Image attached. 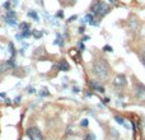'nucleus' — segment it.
Returning a JSON list of instances; mask_svg holds the SVG:
<instances>
[{
	"label": "nucleus",
	"instance_id": "18",
	"mask_svg": "<svg viewBox=\"0 0 145 140\" xmlns=\"http://www.w3.org/2000/svg\"><path fill=\"white\" fill-rule=\"evenodd\" d=\"M84 140H96V135L92 134V133H88L84 138Z\"/></svg>",
	"mask_w": 145,
	"mask_h": 140
},
{
	"label": "nucleus",
	"instance_id": "28",
	"mask_svg": "<svg viewBox=\"0 0 145 140\" xmlns=\"http://www.w3.org/2000/svg\"><path fill=\"white\" fill-rule=\"evenodd\" d=\"M57 17H60V18H62V17H64V13H62V10H60V12L57 13Z\"/></svg>",
	"mask_w": 145,
	"mask_h": 140
},
{
	"label": "nucleus",
	"instance_id": "9",
	"mask_svg": "<svg viewBox=\"0 0 145 140\" xmlns=\"http://www.w3.org/2000/svg\"><path fill=\"white\" fill-rule=\"evenodd\" d=\"M8 47H9V51H10V55H12V57H14L15 56V47L13 45V42H9Z\"/></svg>",
	"mask_w": 145,
	"mask_h": 140
},
{
	"label": "nucleus",
	"instance_id": "11",
	"mask_svg": "<svg viewBox=\"0 0 145 140\" xmlns=\"http://www.w3.org/2000/svg\"><path fill=\"white\" fill-rule=\"evenodd\" d=\"M5 64L8 65V68H14V66H15V61H14V57H10V59H9V60H8Z\"/></svg>",
	"mask_w": 145,
	"mask_h": 140
},
{
	"label": "nucleus",
	"instance_id": "5",
	"mask_svg": "<svg viewBox=\"0 0 145 140\" xmlns=\"http://www.w3.org/2000/svg\"><path fill=\"white\" fill-rule=\"evenodd\" d=\"M135 94L139 99H144L145 98V85L136 83L135 84Z\"/></svg>",
	"mask_w": 145,
	"mask_h": 140
},
{
	"label": "nucleus",
	"instance_id": "27",
	"mask_svg": "<svg viewBox=\"0 0 145 140\" xmlns=\"http://www.w3.org/2000/svg\"><path fill=\"white\" fill-rule=\"evenodd\" d=\"M27 91H28V92H29L31 94H32V93H35V89H33L32 87H28V88H27Z\"/></svg>",
	"mask_w": 145,
	"mask_h": 140
},
{
	"label": "nucleus",
	"instance_id": "15",
	"mask_svg": "<svg viewBox=\"0 0 145 140\" xmlns=\"http://www.w3.org/2000/svg\"><path fill=\"white\" fill-rule=\"evenodd\" d=\"M28 17L33 18L35 20H38V15H37V13H36V12H33V10H29V12H28Z\"/></svg>",
	"mask_w": 145,
	"mask_h": 140
},
{
	"label": "nucleus",
	"instance_id": "8",
	"mask_svg": "<svg viewBox=\"0 0 145 140\" xmlns=\"http://www.w3.org/2000/svg\"><path fill=\"white\" fill-rule=\"evenodd\" d=\"M111 136H112V139H113V140H117V139L120 138V133L116 130V129H113V127H112V129H111Z\"/></svg>",
	"mask_w": 145,
	"mask_h": 140
},
{
	"label": "nucleus",
	"instance_id": "19",
	"mask_svg": "<svg viewBox=\"0 0 145 140\" xmlns=\"http://www.w3.org/2000/svg\"><path fill=\"white\" fill-rule=\"evenodd\" d=\"M84 20H87V22L91 23L92 20H93V14H92V13H91V14H87V15H85V18H84Z\"/></svg>",
	"mask_w": 145,
	"mask_h": 140
},
{
	"label": "nucleus",
	"instance_id": "1",
	"mask_svg": "<svg viewBox=\"0 0 145 140\" xmlns=\"http://www.w3.org/2000/svg\"><path fill=\"white\" fill-rule=\"evenodd\" d=\"M108 71H109V66L106 60H98L96 61V64L92 68V73L96 78H98L99 80H104L108 77Z\"/></svg>",
	"mask_w": 145,
	"mask_h": 140
},
{
	"label": "nucleus",
	"instance_id": "30",
	"mask_svg": "<svg viewBox=\"0 0 145 140\" xmlns=\"http://www.w3.org/2000/svg\"><path fill=\"white\" fill-rule=\"evenodd\" d=\"M0 97H3V98H4V97H5V92H1V93H0Z\"/></svg>",
	"mask_w": 145,
	"mask_h": 140
},
{
	"label": "nucleus",
	"instance_id": "26",
	"mask_svg": "<svg viewBox=\"0 0 145 140\" xmlns=\"http://www.w3.org/2000/svg\"><path fill=\"white\" fill-rule=\"evenodd\" d=\"M91 24H92V26H98L99 23L97 22V20H96V19H93V20H92V22H91Z\"/></svg>",
	"mask_w": 145,
	"mask_h": 140
},
{
	"label": "nucleus",
	"instance_id": "20",
	"mask_svg": "<svg viewBox=\"0 0 145 140\" xmlns=\"http://www.w3.org/2000/svg\"><path fill=\"white\" fill-rule=\"evenodd\" d=\"M88 124H89V121L87 120V118H83L82 122H80V126H82V127H87V126H88Z\"/></svg>",
	"mask_w": 145,
	"mask_h": 140
},
{
	"label": "nucleus",
	"instance_id": "22",
	"mask_svg": "<svg viewBox=\"0 0 145 140\" xmlns=\"http://www.w3.org/2000/svg\"><path fill=\"white\" fill-rule=\"evenodd\" d=\"M48 94H50V93H48V91H47V89H43V91L41 92V95H42V97H45V95H48Z\"/></svg>",
	"mask_w": 145,
	"mask_h": 140
},
{
	"label": "nucleus",
	"instance_id": "17",
	"mask_svg": "<svg viewBox=\"0 0 145 140\" xmlns=\"http://www.w3.org/2000/svg\"><path fill=\"white\" fill-rule=\"evenodd\" d=\"M4 18H15V13H14V10H8V13L5 14Z\"/></svg>",
	"mask_w": 145,
	"mask_h": 140
},
{
	"label": "nucleus",
	"instance_id": "29",
	"mask_svg": "<svg viewBox=\"0 0 145 140\" xmlns=\"http://www.w3.org/2000/svg\"><path fill=\"white\" fill-rule=\"evenodd\" d=\"M14 102H15V103H19V102H20V97H17V98L14 99Z\"/></svg>",
	"mask_w": 145,
	"mask_h": 140
},
{
	"label": "nucleus",
	"instance_id": "16",
	"mask_svg": "<svg viewBox=\"0 0 145 140\" xmlns=\"http://www.w3.org/2000/svg\"><path fill=\"white\" fill-rule=\"evenodd\" d=\"M32 36L35 37V38H41L42 37V32L41 31H33L32 32Z\"/></svg>",
	"mask_w": 145,
	"mask_h": 140
},
{
	"label": "nucleus",
	"instance_id": "24",
	"mask_svg": "<svg viewBox=\"0 0 145 140\" xmlns=\"http://www.w3.org/2000/svg\"><path fill=\"white\" fill-rule=\"evenodd\" d=\"M76 19V15H71L69 19H68V23H70V22H73V20H75Z\"/></svg>",
	"mask_w": 145,
	"mask_h": 140
},
{
	"label": "nucleus",
	"instance_id": "2",
	"mask_svg": "<svg viewBox=\"0 0 145 140\" xmlns=\"http://www.w3.org/2000/svg\"><path fill=\"white\" fill-rule=\"evenodd\" d=\"M26 134L29 138V140H43V135H42L41 130L36 126H32V127L27 129Z\"/></svg>",
	"mask_w": 145,
	"mask_h": 140
},
{
	"label": "nucleus",
	"instance_id": "32",
	"mask_svg": "<svg viewBox=\"0 0 145 140\" xmlns=\"http://www.w3.org/2000/svg\"><path fill=\"white\" fill-rule=\"evenodd\" d=\"M79 31H80V33H83V31H84V27H80V28H79Z\"/></svg>",
	"mask_w": 145,
	"mask_h": 140
},
{
	"label": "nucleus",
	"instance_id": "12",
	"mask_svg": "<svg viewBox=\"0 0 145 140\" xmlns=\"http://www.w3.org/2000/svg\"><path fill=\"white\" fill-rule=\"evenodd\" d=\"M22 37L23 38H28L29 36H32V32H31V29H27V31H22Z\"/></svg>",
	"mask_w": 145,
	"mask_h": 140
},
{
	"label": "nucleus",
	"instance_id": "4",
	"mask_svg": "<svg viewBox=\"0 0 145 140\" xmlns=\"http://www.w3.org/2000/svg\"><path fill=\"white\" fill-rule=\"evenodd\" d=\"M109 12V6L106 4V3H101V5H99V8H98V10H97V13L94 14L96 17H98V18H103L107 13Z\"/></svg>",
	"mask_w": 145,
	"mask_h": 140
},
{
	"label": "nucleus",
	"instance_id": "6",
	"mask_svg": "<svg viewBox=\"0 0 145 140\" xmlns=\"http://www.w3.org/2000/svg\"><path fill=\"white\" fill-rule=\"evenodd\" d=\"M57 68H59V70H61V71H68V70L70 69V66H69V64L66 62V60H61V61H59Z\"/></svg>",
	"mask_w": 145,
	"mask_h": 140
},
{
	"label": "nucleus",
	"instance_id": "13",
	"mask_svg": "<svg viewBox=\"0 0 145 140\" xmlns=\"http://www.w3.org/2000/svg\"><path fill=\"white\" fill-rule=\"evenodd\" d=\"M19 28H20L22 31H27V29L31 28V26H29V23H26V22H24V23H20V24H19Z\"/></svg>",
	"mask_w": 145,
	"mask_h": 140
},
{
	"label": "nucleus",
	"instance_id": "3",
	"mask_svg": "<svg viewBox=\"0 0 145 140\" xmlns=\"http://www.w3.org/2000/svg\"><path fill=\"white\" fill-rule=\"evenodd\" d=\"M112 84H113V87H115V88L121 89V88H124L125 85L127 84V79H126V77H125L124 74H118V75H116V77L113 78Z\"/></svg>",
	"mask_w": 145,
	"mask_h": 140
},
{
	"label": "nucleus",
	"instance_id": "23",
	"mask_svg": "<svg viewBox=\"0 0 145 140\" xmlns=\"http://www.w3.org/2000/svg\"><path fill=\"white\" fill-rule=\"evenodd\" d=\"M103 51H109V52H112V47H111V46H104V47H103Z\"/></svg>",
	"mask_w": 145,
	"mask_h": 140
},
{
	"label": "nucleus",
	"instance_id": "31",
	"mask_svg": "<svg viewBox=\"0 0 145 140\" xmlns=\"http://www.w3.org/2000/svg\"><path fill=\"white\" fill-rule=\"evenodd\" d=\"M108 1H109L111 4H115V3H116V0H108Z\"/></svg>",
	"mask_w": 145,
	"mask_h": 140
},
{
	"label": "nucleus",
	"instance_id": "21",
	"mask_svg": "<svg viewBox=\"0 0 145 140\" xmlns=\"http://www.w3.org/2000/svg\"><path fill=\"white\" fill-rule=\"evenodd\" d=\"M3 6H4L5 9H8V10L10 9V1H9V0H8V1H6V3H4V5H3Z\"/></svg>",
	"mask_w": 145,
	"mask_h": 140
},
{
	"label": "nucleus",
	"instance_id": "7",
	"mask_svg": "<svg viewBox=\"0 0 145 140\" xmlns=\"http://www.w3.org/2000/svg\"><path fill=\"white\" fill-rule=\"evenodd\" d=\"M5 19V22H6V24H9V26H12V27H14V26H17V20H15V18H4Z\"/></svg>",
	"mask_w": 145,
	"mask_h": 140
},
{
	"label": "nucleus",
	"instance_id": "33",
	"mask_svg": "<svg viewBox=\"0 0 145 140\" xmlns=\"http://www.w3.org/2000/svg\"><path fill=\"white\" fill-rule=\"evenodd\" d=\"M143 60H144V64H145V51H144V53H143Z\"/></svg>",
	"mask_w": 145,
	"mask_h": 140
},
{
	"label": "nucleus",
	"instance_id": "25",
	"mask_svg": "<svg viewBox=\"0 0 145 140\" xmlns=\"http://www.w3.org/2000/svg\"><path fill=\"white\" fill-rule=\"evenodd\" d=\"M78 46H79L80 50H84V45H83V41H79V44H78Z\"/></svg>",
	"mask_w": 145,
	"mask_h": 140
},
{
	"label": "nucleus",
	"instance_id": "10",
	"mask_svg": "<svg viewBox=\"0 0 145 140\" xmlns=\"http://www.w3.org/2000/svg\"><path fill=\"white\" fill-rule=\"evenodd\" d=\"M113 118H115V121H116L117 124H120V125H124V126H125V120H124V117H121V116L116 115Z\"/></svg>",
	"mask_w": 145,
	"mask_h": 140
},
{
	"label": "nucleus",
	"instance_id": "14",
	"mask_svg": "<svg viewBox=\"0 0 145 140\" xmlns=\"http://www.w3.org/2000/svg\"><path fill=\"white\" fill-rule=\"evenodd\" d=\"M89 85H91V88H92V89H94V91H97V89L99 88L98 83H97V82H94V80H91V82H89Z\"/></svg>",
	"mask_w": 145,
	"mask_h": 140
}]
</instances>
